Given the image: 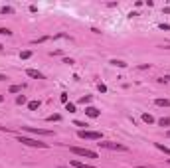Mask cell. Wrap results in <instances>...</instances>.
Listing matches in <instances>:
<instances>
[{
    "label": "cell",
    "instance_id": "6da1fadb",
    "mask_svg": "<svg viewBox=\"0 0 170 168\" xmlns=\"http://www.w3.org/2000/svg\"><path fill=\"white\" fill-rule=\"evenodd\" d=\"M18 142L28 144V146H36V149H48V142H40L36 138H28V136H18Z\"/></svg>",
    "mask_w": 170,
    "mask_h": 168
},
{
    "label": "cell",
    "instance_id": "7a4b0ae2",
    "mask_svg": "<svg viewBox=\"0 0 170 168\" xmlns=\"http://www.w3.org/2000/svg\"><path fill=\"white\" fill-rule=\"evenodd\" d=\"M71 152L77 156H85V158H97V152L89 149H81V146H71Z\"/></svg>",
    "mask_w": 170,
    "mask_h": 168
},
{
    "label": "cell",
    "instance_id": "3957f363",
    "mask_svg": "<svg viewBox=\"0 0 170 168\" xmlns=\"http://www.w3.org/2000/svg\"><path fill=\"white\" fill-rule=\"evenodd\" d=\"M77 136H79V138H89V141H101V133H99V131L83 129V131H79V133H77Z\"/></svg>",
    "mask_w": 170,
    "mask_h": 168
},
{
    "label": "cell",
    "instance_id": "277c9868",
    "mask_svg": "<svg viewBox=\"0 0 170 168\" xmlns=\"http://www.w3.org/2000/svg\"><path fill=\"white\" fill-rule=\"evenodd\" d=\"M99 146H101V149H109V150H127V146H125V144H119V142H97Z\"/></svg>",
    "mask_w": 170,
    "mask_h": 168
},
{
    "label": "cell",
    "instance_id": "5b68a950",
    "mask_svg": "<svg viewBox=\"0 0 170 168\" xmlns=\"http://www.w3.org/2000/svg\"><path fill=\"white\" fill-rule=\"evenodd\" d=\"M24 129L28 131V133H32V135H44V136H52L53 133L48 129H34V127H24Z\"/></svg>",
    "mask_w": 170,
    "mask_h": 168
},
{
    "label": "cell",
    "instance_id": "8992f818",
    "mask_svg": "<svg viewBox=\"0 0 170 168\" xmlns=\"http://www.w3.org/2000/svg\"><path fill=\"white\" fill-rule=\"evenodd\" d=\"M85 115L91 117V119H97V117L101 115V111H99L97 107H87V109H85Z\"/></svg>",
    "mask_w": 170,
    "mask_h": 168
},
{
    "label": "cell",
    "instance_id": "52a82bcc",
    "mask_svg": "<svg viewBox=\"0 0 170 168\" xmlns=\"http://www.w3.org/2000/svg\"><path fill=\"white\" fill-rule=\"evenodd\" d=\"M26 75H28V77H32V79H44V75H42L38 69H32V67H28V69H26Z\"/></svg>",
    "mask_w": 170,
    "mask_h": 168
},
{
    "label": "cell",
    "instance_id": "ba28073f",
    "mask_svg": "<svg viewBox=\"0 0 170 168\" xmlns=\"http://www.w3.org/2000/svg\"><path fill=\"white\" fill-rule=\"evenodd\" d=\"M71 166L73 168H95L93 164H85V162H79V160H71Z\"/></svg>",
    "mask_w": 170,
    "mask_h": 168
},
{
    "label": "cell",
    "instance_id": "9c48e42d",
    "mask_svg": "<svg viewBox=\"0 0 170 168\" xmlns=\"http://www.w3.org/2000/svg\"><path fill=\"white\" fill-rule=\"evenodd\" d=\"M143 121H144V123H148V125H152V123H154V117H152L151 113H144V115H143Z\"/></svg>",
    "mask_w": 170,
    "mask_h": 168
},
{
    "label": "cell",
    "instance_id": "30bf717a",
    "mask_svg": "<svg viewBox=\"0 0 170 168\" xmlns=\"http://www.w3.org/2000/svg\"><path fill=\"white\" fill-rule=\"evenodd\" d=\"M154 103H156L158 107H170V101H168V99H156Z\"/></svg>",
    "mask_w": 170,
    "mask_h": 168
},
{
    "label": "cell",
    "instance_id": "8fae6325",
    "mask_svg": "<svg viewBox=\"0 0 170 168\" xmlns=\"http://www.w3.org/2000/svg\"><path fill=\"white\" fill-rule=\"evenodd\" d=\"M111 65H115V67H127V63L123 59H111Z\"/></svg>",
    "mask_w": 170,
    "mask_h": 168
},
{
    "label": "cell",
    "instance_id": "7c38bea8",
    "mask_svg": "<svg viewBox=\"0 0 170 168\" xmlns=\"http://www.w3.org/2000/svg\"><path fill=\"white\" fill-rule=\"evenodd\" d=\"M156 149H158V150H162L164 154H170V149H168V146H164L162 142H156Z\"/></svg>",
    "mask_w": 170,
    "mask_h": 168
},
{
    "label": "cell",
    "instance_id": "4fadbf2b",
    "mask_svg": "<svg viewBox=\"0 0 170 168\" xmlns=\"http://www.w3.org/2000/svg\"><path fill=\"white\" fill-rule=\"evenodd\" d=\"M158 125H160V127H168V125H170V119H168V117H162V119L158 121Z\"/></svg>",
    "mask_w": 170,
    "mask_h": 168
},
{
    "label": "cell",
    "instance_id": "5bb4252c",
    "mask_svg": "<svg viewBox=\"0 0 170 168\" xmlns=\"http://www.w3.org/2000/svg\"><path fill=\"white\" fill-rule=\"evenodd\" d=\"M38 107H40V101H30V103H28V109H30V111L38 109Z\"/></svg>",
    "mask_w": 170,
    "mask_h": 168
},
{
    "label": "cell",
    "instance_id": "9a60e30c",
    "mask_svg": "<svg viewBox=\"0 0 170 168\" xmlns=\"http://www.w3.org/2000/svg\"><path fill=\"white\" fill-rule=\"evenodd\" d=\"M8 91H10V93H20V91H22V85H12Z\"/></svg>",
    "mask_w": 170,
    "mask_h": 168
},
{
    "label": "cell",
    "instance_id": "2e32d148",
    "mask_svg": "<svg viewBox=\"0 0 170 168\" xmlns=\"http://www.w3.org/2000/svg\"><path fill=\"white\" fill-rule=\"evenodd\" d=\"M79 103H83V105L91 103V97H89V95H85V97H81V99H79Z\"/></svg>",
    "mask_w": 170,
    "mask_h": 168
},
{
    "label": "cell",
    "instance_id": "e0dca14e",
    "mask_svg": "<svg viewBox=\"0 0 170 168\" xmlns=\"http://www.w3.org/2000/svg\"><path fill=\"white\" fill-rule=\"evenodd\" d=\"M30 56H32V52H30V50H26V52H22V53H20V58H22V59H28Z\"/></svg>",
    "mask_w": 170,
    "mask_h": 168
},
{
    "label": "cell",
    "instance_id": "ac0fdd59",
    "mask_svg": "<svg viewBox=\"0 0 170 168\" xmlns=\"http://www.w3.org/2000/svg\"><path fill=\"white\" fill-rule=\"evenodd\" d=\"M16 103H18V105H24V103H26V97H24V95H18V97H16Z\"/></svg>",
    "mask_w": 170,
    "mask_h": 168
},
{
    "label": "cell",
    "instance_id": "d6986e66",
    "mask_svg": "<svg viewBox=\"0 0 170 168\" xmlns=\"http://www.w3.org/2000/svg\"><path fill=\"white\" fill-rule=\"evenodd\" d=\"M66 109L69 111V113H75V105L73 103H66Z\"/></svg>",
    "mask_w": 170,
    "mask_h": 168
},
{
    "label": "cell",
    "instance_id": "ffe728a7",
    "mask_svg": "<svg viewBox=\"0 0 170 168\" xmlns=\"http://www.w3.org/2000/svg\"><path fill=\"white\" fill-rule=\"evenodd\" d=\"M4 34H6V36H12V32H10L8 28H0V36H4Z\"/></svg>",
    "mask_w": 170,
    "mask_h": 168
},
{
    "label": "cell",
    "instance_id": "44dd1931",
    "mask_svg": "<svg viewBox=\"0 0 170 168\" xmlns=\"http://www.w3.org/2000/svg\"><path fill=\"white\" fill-rule=\"evenodd\" d=\"M75 127H81V131H83V127L87 129L89 125H87V123H83V121H75Z\"/></svg>",
    "mask_w": 170,
    "mask_h": 168
},
{
    "label": "cell",
    "instance_id": "7402d4cb",
    "mask_svg": "<svg viewBox=\"0 0 170 168\" xmlns=\"http://www.w3.org/2000/svg\"><path fill=\"white\" fill-rule=\"evenodd\" d=\"M59 119H61L59 115H52V117H48V121H50V123H53V121H59Z\"/></svg>",
    "mask_w": 170,
    "mask_h": 168
},
{
    "label": "cell",
    "instance_id": "603a6c76",
    "mask_svg": "<svg viewBox=\"0 0 170 168\" xmlns=\"http://www.w3.org/2000/svg\"><path fill=\"white\" fill-rule=\"evenodd\" d=\"M158 81H160V83H168V81H170V75H164V77H160Z\"/></svg>",
    "mask_w": 170,
    "mask_h": 168
},
{
    "label": "cell",
    "instance_id": "cb8c5ba5",
    "mask_svg": "<svg viewBox=\"0 0 170 168\" xmlns=\"http://www.w3.org/2000/svg\"><path fill=\"white\" fill-rule=\"evenodd\" d=\"M2 14H12V8H10V6H4V8H2Z\"/></svg>",
    "mask_w": 170,
    "mask_h": 168
},
{
    "label": "cell",
    "instance_id": "d4e9b609",
    "mask_svg": "<svg viewBox=\"0 0 170 168\" xmlns=\"http://www.w3.org/2000/svg\"><path fill=\"white\" fill-rule=\"evenodd\" d=\"M97 89H99V91H101V93H107V87H105V85H103V83H99V85H97Z\"/></svg>",
    "mask_w": 170,
    "mask_h": 168
},
{
    "label": "cell",
    "instance_id": "484cf974",
    "mask_svg": "<svg viewBox=\"0 0 170 168\" xmlns=\"http://www.w3.org/2000/svg\"><path fill=\"white\" fill-rule=\"evenodd\" d=\"M61 101H63V103H69V101H67V93H61Z\"/></svg>",
    "mask_w": 170,
    "mask_h": 168
},
{
    "label": "cell",
    "instance_id": "4316f807",
    "mask_svg": "<svg viewBox=\"0 0 170 168\" xmlns=\"http://www.w3.org/2000/svg\"><path fill=\"white\" fill-rule=\"evenodd\" d=\"M4 79H6V75H2V73H0V81H4Z\"/></svg>",
    "mask_w": 170,
    "mask_h": 168
},
{
    "label": "cell",
    "instance_id": "83f0119b",
    "mask_svg": "<svg viewBox=\"0 0 170 168\" xmlns=\"http://www.w3.org/2000/svg\"><path fill=\"white\" fill-rule=\"evenodd\" d=\"M166 136H168V138H170V131H168V133H166Z\"/></svg>",
    "mask_w": 170,
    "mask_h": 168
},
{
    "label": "cell",
    "instance_id": "f1b7e54d",
    "mask_svg": "<svg viewBox=\"0 0 170 168\" xmlns=\"http://www.w3.org/2000/svg\"><path fill=\"white\" fill-rule=\"evenodd\" d=\"M59 168H67V166H59ZM71 168H73V166H71Z\"/></svg>",
    "mask_w": 170,
    "mask_h": 168
},
{
    "label": "cell",
    "instance_id": "f546056e",
    "mask_svg": "<svg viewBox=\"0 0 170 168\" xmlns=\"http://www.w3.org/2000/svg\"><path fill=\"white\" fill-rule=\"evenodd\" d=\"M168 162H170V160H168Z\"/></svg>",
    "mask_w": 170,
    "mask_h": 168
}]
</instances>
